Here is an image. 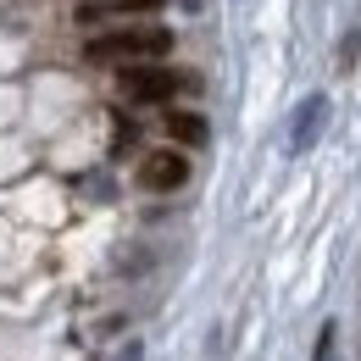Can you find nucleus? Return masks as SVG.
Segmentation results:
<instances>
[{
	"mask_svg": "<svg viewBox=\"0 0 361 361\" xmlns=\"http://www.w3.org/2000/svg\"><path fill=\"white\" fill-rule=\"evenodd\" d=\"M173 50V28L161 23H123L111 34H94L84 45V61L90 67H150Z\"/></svg>",
	"mask_w": 361,
	"mask_h": 361,
	"instance_id": "f257e3e1",
	"label": "nucleus"
},
{
	"mask_svg": "<svg viewBox=\"0 0 361 361\" xmlns=\"http://www.w3.org/2000/svg\"><path fill=\"white\" fill-rule=\"evenodd\" d=\"M178 90H189V78L173 73V67H123L117 73V94L128 100V106H167Z\"/></svg>",
	"mask_w": 361,
	"mask_h": 361,
	"instance_id": "f03ea898",
	"label": "nucleus"
},
{
	"mask_svg": "<svg viewBox=\"0 0 361 361\" xmlns=\"http://www.w3.org/2000/svg\"><path fill=\"white\" fill-rule=\"evenodd\" d=\"M167 134L178 139V145H206V117H195V111H167Z\"/></svg>",
	"mask_w": 361,
	"mask_h": 361,
	"instance_id": "423d86ee",
	"label": "nucleus"
},
{
	"mask_svg": "<svg viewBox=\"0 0 361 361\" xmlns=\"http://www.w3.org/2000/svg\"><path fill=\"white\" fill-rule=\"evenodd\" d=\"M189 183V156L183 150H156L139 161V189L150 195H167V189H183Z\"/></svg>",
	"mask_w": 361,
	"mask_h": 361,
	"instance_id": "7ed1b4c3",
	"label": "nucleus"
},
{
	"mask_svg": "<svg viewBox=\"0 0 361 361\" xmlns=\"http://www.w3.org/2000/svg\"><path fill=\"white\" fill-rule=\"evenodd\" d=\"M161 0H84L78 6V23L94 28V23H106V17H123V11H156Z\"/></svg>",
	"mask_w": 361,
	"mask_h": 361,
	"instance_id": "39448f33",
	"label": "nucleus"
},
{
	"mask_svg": "<svg viewBox=\"0 0 361 361\" xmlns=\"http://www.w3.org/2000/svg\"><path fill=\"white\" fill-rule=\"evenodd\" d=\"M183 6H189V11H195V6H200V0H183Z\"/></svg>",
	"mask_w": 361,
	"mask_h": 361,
	"instance_id": "0eeeda50",
	"label": "nucleus"
},
{
	"mask_svg": "<svg viewBox=\"0 0 361 361\" xmlns=\"http://www.w3.org/2000/svg\"><path fill=\"white\" fill-rule=\"evenodd\" d=\"M322 123H328V94H306L300 111H295V128H289V150L306 156L317 145V134H322Z\"/></svg>",
	"mask_w": 361,
	"mask_h": 361,
	"instance_id": "20e7f679",
	"label": "nucleus"
}]
</instances>
